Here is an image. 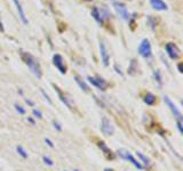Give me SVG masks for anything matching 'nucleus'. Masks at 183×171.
<instances>
[{
	"label": "nucleus",
	"mask_w": 183,
	"mask_h": 171,
	"mask_svg": "<svg viewBox=\"0 0 183 171\" xmlns=\"http://www.w3.org/2000/svg\"><path fill=\"white\" fill-rule=\"evenodd\" d=\"M118 155H119L120 158H125V160H128V161H131L132 163L135 165L137 169H140V170H142V169H143L142 164H141L138 161H136L135 158H133L129 152H127V151H125V150H120V151H118Z\"/></svg>",
	"instance_id": "obj_4"
},
{
	"label": "nucleus",
	"mask_w": 183,
	"mask_h": 171,
	"mask_svg": "<svg viewBox=\"0 0 183 171\" xmlns=\"http://www.w3.org/2000/svg\"><path fill=\"white\" fill-rule=\"evenodd\" d=\"M44 161H45V163H47L48 165H53L54 163H53V161L51 160V158H44Z\"/></svg>",
	"instance_id": "obj_21"
},
{
	"label": "nucleus",
	"mask_w": 183,
	"mask_h": 171,
	"mask_svg": "<svg viewBox=\"0 0 183 171\" xmlns=\"http://www.w3.org/2000/svg\"><path fill=\"white\" fill-rule=\"evenodd\" d=\"M41 93H42V95L45 96V98H46V99L48 101V103H49V104H52V101H51V98H49V96L47 95V94H46V93H45V91H44V90H42V89H41Z\"/></svg>",
	"instance_id": "obj_22"
},
{
	"label": "nucleus",
	"mask_w": 183,
	"mask_h": 171,
	"mask_svg": "<svg viewBox=\"0 0 183 171\" xmlns=\"http://www.w3.org/2000/svg\"><path fill=\"white\" fill-rule=\"evenodd\" d=\"M55 89H56V91H57V94H59V96H60V99H61V101H63V103H64V104H65V105H66V106H68V107H69V108H72L71 103H70V101H68V98H66L65 96H63V95H62V93L60 91V89H59V88H55Z\"/></svg>",
	"instance_id": "obj_15"
},
{
	"label": "nucleus",
	"mask_w": 183,
	"mask_h": 171,
	"mask_svg": "<svg viewBox=\"0 0 183 171\" xmlns=\"http://www.w3.org/2000/svg\"><path fill=\"white\" fill-rule=\"evenodd\" d=\"M166 51L168 54V56L172 58V59H176L177 57L180 56V49L177 48V46L175 44H166Z\"/></svg>",
	"instance_id": "obj_7"
},
{
	"label": "nucleus",
	"mask_w": 183,
	"mask_h": 171,
	"mask_svg": "<svg viewBox=\"0 0 183 171\" xmlns=\"http://www.w3.org/2000/svg\"><path fill=\"white\" fill-rule=\"evenodd\" d=\"M164 101H165V103L167 104V106L170 108V111L173 112V114H174V115L176 116L177 119H179V121L181 122V121H182V115H181V113L179 112V110L176 108V106L173 104V101H170V99L168 98V97H167V96H165V97H164Z\"/></svg>",
	"instance_id": "obj_11"
},
{
	"label": "nucleus",
	"mask_w": 183,
	"mask_h": 171,
	"mask_svg": "<svg viewBox=\"0 0 183 171\" xmlns=\"http://www.w3.org/2000/svg\"><path fill=\"white\" fill-rule=\"evenodd\" d=\"M144 101L148 104V105H153L156 103V97L152 95V94H147L145 98H144Z\"/></svg>",
	"instance_id": "obj_16"
},
{
	"label": "nucleus",
	"mask_w": 183,
	"mask_h": 171,
	"mask_svg": "<svg viewBox=\"0 0 183 171\" xmlns=\"http://www.w3.org/2000/svg\"><path fill=\"white\" fill-rule=\"evenodd\" d=\"M88 80H89V82L93 84V86H95L96 88L101 89V90H105L106 87H108V82L103 80V79H101V78H94V76H88Z\"/></svg>",
	"instance_id": "obj_8"
},
{
	"label": "nucleus",
	"mask_w": 183,
	"mask_h": 171,
	"mask_svg": "<svg viewBox=\"0 0 183 171\" xmlns=\"http://www.w3.org/2000/svg\"><path fill=\"white\" fill-rule=\"evenodd\" d=\"M136 154H137V156H138V158H140L141 160H142V161H143L144 164H145V165H150V161H149V158H145L143 154H142V153H140V152H137Z\"/></svg>",
	"instance_id": "obj_17"
},
{
	"label": "nucleus",
	"mask_w": 183,
	"mask_h": 171,
	"mask_svg": "<svg viewBox=\"0 0 183 171\" xmlns=\"http://www.w3.org/2000/svg\"><path fill=\"white\" fill-rule=\"evenodd\" d=\"M76 171H79V170H76Z\"/></svg>",
	"instance_id": "obj_29"
},
{
	"label": "nucleus",
	"mask_w": 183,
	"mask_h": 171,
	"mask_svg": "<svg viewBox=\"0 0 183 171\" xmlns=\"http://www.w3.org/2000/svg\"><path fill=\"white\" fill-rule=\"evenodd\" d=\"M100 55H101V58H102L103 65H104V66H108V65H109L110 56H109L108 49H106V47H105V44H103V42H100Z\"/></svg>",
	"instance_id": "obj_10"
},
{
	"label": "nucleus",
	"mask_w": 183,
	"mask_h": 171,
	"mask_svg": "<svg viewBox=\"0 0 183 171\" xmlns=\"http://www.w3.org/2000/svg\"><path fill=\"white\" fill-rule=\"evenodd\" d=\"M53 63H54V65L59 69L61 73H65L66 72V67H65V65H64V61H63V57L61 56V55H59V54L54 55V57H53Z\"/></svg>",
	"instance_id": "obj_9"
},
{
	"label": "nucleus",
	"mask_w": 183,
	"mask_h": 171,
	"mask_svg": "<svg viewBox=\"0 0 183 171\" xmlns=\"http://www.w3.org/2000/svg\"><path fill=\"white\" fill-rule=\"evenodd\" d=\"M46 141L48 143V145L51 146V147H53V143H52V141H51V140H49V139H46Z\"/></svg>",
	"instance_id": "obj_26"
},
{
	"label": "nucleus",
	"mask_w": 183,
	"mask_h": 171,
	"mask_svg": "<svg viewBox=\"0 0 183 171\" xmlns=\"http://www.w3.org/2000/svg\"><path fill=\"white\" fill-rule=\"evenodd\" d=\"M14 4H15V6H16V9H17V13H19V16H20L21 21L23 22V24H29V19H26L25 16V13H24V9H23V7L21 5V2L19 0H13Z\"/></svg>",
	"instance_id": "obj_12"
},
{
	"label": "nucleus",
	"mask_w": 183,
	"mask_h": 171,
	"mask_svg": "<svg viewBox=\"0 0 183 171\" xmlns=\"http://www.w3.org/2000/svg\"><path fill=\"white\" fill-rule=\"evenodd\" d=\"M92 16H93V19H95L97 23L103 24V23H104V19H109V17L111 16V14H110L109 9H108L105 6L94 7V8L92 9Z\"/></svg>",
	"instance_id": "obj_1"
},
{
	"label": "nucleus",
	"mask_w": 183,
	"mask_h": 171,
	"mask_svg": "<svg viewBox=\"0 0 183 171\" xmlns=\"http://www.w3.org/2000/svg\"><path fill=\"white\" fill-rule=\"evenodd\" d=\"M23 58H24V61H25V64L29 66V69L31 70V72H32L33 74L37 76L38 79H40V78H41V69H40L38 62H37L30 54H26V53H23Z\"/></svg>",
	"instance_id": "obj_2"
},
{
	"label": "nucleus",
	"mask_w": 183,
	"mask_h": 171,
	"mask_svg": "<svg viewBox=\"0 0 183 171\" xmlns=\"http://www.w3.org/2000/svg\"><path fill=\"white\" fill-rule=\"evenodd\" d=\"M4 31V25H2V23H1V21H0V32Z\"/></svg>",
	"instance_id": "obj_25"
},
{
	"label": "nucleus",
	"mask_w": 183,
	"mask_h": 171,
	"mask_svg": "<svg viewBox=\"0 0 183 171\" xmlns=\"http://www.w3.org/2000/svg\"><path fill=\"white\" fill-rule=\"evenodd\" d=\"M177 127H179V129H180V133H182L183 129H182V124H181V122H180V121H179V123H177Z\"/></svg>",
	"instance_id": "obj_23"
},
{
	"label": "nucleus",
	"mask_w": 183,
	"mask_h": 171,
	"mask_svg": "<svg viewBox=\"0 0 183 171\" xmlns=\"http://www.w3.org/2000/svg\"><path fill=\"white\" fill-rule=\"evenodd\" d=\"M150 5L156 10H167V5L163 0H150Z\"/></svg>",
	"instance_id": "obj_13"
},
{
	"label": "nucleus",
	"mask_w": 183,
	"mask_h": 171,
	"mask_svg": "<svg viewBox=\"0 0 183 171\" xmlns=\"http://www.w3.org/2000/svg\"><path fill=\"white\" fill-rule=\"evenodd\" d=\"M33 114H34V115H37L36 118H39V119H41V118H42V114L40 113L39 110H36V108H34V110H33Z\"/></svg>",
	"instance_id": "obj_20"
},
{
	"label": "nucleus",
	"mask_w": 183,
	"mask_h": 171,
	"mask_svg": "<svg viewBox=\"0 0 183 171\" xmlns=\"http://www.w3.org/2000/svg\"><path fill=\"white\" fill-rule=\"evenodd\" d=\"M17 152H19V154H20L22 158H28V153L25 152V150L22 147V146H17Z\"/></svg>",
	"instance_id": "obj_18"
},
{
	"label": "nucleus",
	"mask_w": 183,
	"mask_h": 171,
	"mask_svg": "<svg viewBox=\"0 0 183 171\" xmlns=\"http://www.w3.org/2000/svg\"><path fill=\"white\" fill-rule=\"evenodd\" d=\"M138 54L142 57H145V58L151 56V44L148 39H144L143 41L140 44V46H138Z\"/></svg>",
	"instance_id": "obj_3"
},
{
	"label": "nucleus",
	"mask_w": 183,
	"mask_h": 171,
	"mask_svg": "<svg viewBox=\"0 0 183 171\" xmlns=\"http://www.w3.org/2000/svg\"><path fill=\"white\" fill-rule=\"evenodd\" d=\"M15 108H16V111H17L20 114H25V112H26L25 110L22 107L21 105H19V104H15Z\"/></svg>",
	"instance_id": "obj_19"
},
{
	"label": "nucleus",
	"mask_w": 183,
	"mask_h": 171,
	"mask_svg": "<svg viewBox=\"0 0 183 171\" xmlns=\"http://www.w3.org/2000/svg\"><path fill=\"white\" fill-rule=\"evenodd\" d=\"M74 79H76V82L79 84V87L83 89L84 91H86V93H88V91H89V88H88V86L86 84V82L84 81V80H83V79H81V78H80V76H74Z\"/></svg>",
	"instance_id": "obj_14"
},
{
	"label": "nucleus",
	"mask_w": 183,
	"mask_h": 171,
	"mask_svg": "<svg viewBox=\"0 0 183 171\" xmlns=\"http://www.w3.org/2000/svg\"><path fill=\"white\" fill-rule=\"evenodd\" d=\"M25 101L28 103V104H30L31 106H33V101H29V99H25Z\"/></svg>",
	"instance_id": "obj_27"
},
{
	"label": "nucleus",
	"mask_w": 183,
	"mask_h": 171,
	"mask_svg": "<svg viewBox=\"0 0 183 171\" xmlns=\"http://www.w3.org/2000/svg\"><path fill=\"white\" fill-rule=\"evenodd\" d=\"M105 171H112V170H109V169H106V170H105Z\"/></svg>",
	"instance_id": "obj_28"
},
{
	"label": "nucleus",
	"mask_w": 183,
	"mask_h": 171,
	"mask_svg": "<svg viewBox=\"0 0 183 171\" xmlns=\"http://www.w3.org/2000/svg\"><path fill=\"white\" fill-rule=\"evenodd\" d=\"M54 126H56V128H57L59 130H61V127H60V124H59V123H56L55 121H54Z\"/></svg>",
	"instance_id": "obj_24"
},
{
	"label": "nucleus",
	"mask_w": 183,
	"mask_h": 171,
	"mask_svg": "<svg viewBox=\"0 0 183 171\" xmlns=\"http://www.w3.org/2000/svg\"><path fill=\"white\" fill-rule=\"evenodd\" d=\"M113 7H115L116 12L119 14V16H121V19H124L125 21H128V19H131L129 13H128V10H127V8H126L125 5L120 4V2H113Z\"/></svg>",
	"instance_id": "obj_5"
},
{
	"label": "nucleus",
	"mask_w": 183,
	"mask_h": 171,
	"mask_svg": "<svg viewBox=\"0 0 183 171\" xmlns=\"http://www.w3.org/2000/svg\"><path fill=\"white\" fill-rule=\"evenodd\" d=\"M101 130L102 133H104L105 136H111L113 133V126L112 123L110 122V120L108 118H103L102 119V123H101Z\"/></svg>",
	"instance_id": "obj_6"
}]
</instances>
